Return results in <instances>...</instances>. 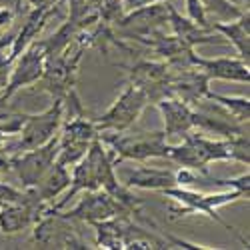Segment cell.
<instances>
[{
  "label": "cell",
  "mask_w": 250,
  "mask_h": 250,
  "mask_svg": "<svg viewBox=\"0 0 250 250\" xmlns=\"http://www.w3.org/2000/svg\"><path fill=\"white\" fill-rule=\"evenodd\" d=\"M168 160L180 168H188L200 174L208 172V164L212 162H234V148L230 138H214L192 130L178 144H170Z\"/></svg>",
  "instance_id": "obj_1"
},
{
  "label": "cell",
  "mask_w": 250,
  "mask_h": 250,
  "mask_svg": "<svg viewBox=\"0 0 250 250\" xmlns=\"http://www.w3.org/2000/svg\"><path fill=\"white\" fill-rule=\"evenodd\" d=\"M96 232V246L104 250H150V248H170L162 232H152L142 228L134 216L118 214L108 220L90 224Z\"/></svg>",
  "instance_id": "obj_2"
},
{
  "label": "cell",
  "mask_w": 250,
  "mask_h": 250,
  "mask_svg": "<svg viewBox=\"0 0 250 250\" xmlns=\"http://www.w3.org/2000/svg\"><path fill=\"white\" fill-rule=\"evenodd\" d=\"M164 196H168L172 200L170 204V218L176 220V218H184V216H194V214H202V216H208L210 220H216L218 224H222L228 232H234L238 236V232L234 228L228 224L220 214H218V208L220 206H226L230 202H236V200H242L246 198L242 192L238 190H224V192H214V194H204L200 190H194V188H188V186H172V188H166L162 190ZM240 238V236H238ZM242 240V238H240ZM246 242V240H242Z\"/></svg>",
  "instance_id": "obj_3"
},
{
  "label": "cell",
  "mask_w": 250,
  "mask_h": 250,
  "mask_svg": "<svg viewBox=\"0 0 250 250\" xmlns=\"http://www.w3.org/2000/svg\"><path fill=\"white\" fill-rule=\"evenodd\" d=\"M102 144L106 146L114 164L124 160L146 162L150 158H168L170 142L166 138L164 130L154 132H102L98 134Z\"/></svg>",
  "instance_id": "obj_4"
},
{
  "label": "cell",
  "mask_w": 250,
  "mask_h": 250,
  "mask_svg": "<svg viewBox=\"0 0 250 250\" xmlns=\"http://www.w3.org/2000/svg\"><path fill=\"white\" fill-rule=\"evenodd\" d=\"M84 222L68 218L62 210L48 208L46 214L38 218L32 226L30 244L38 248H70V250H86L90 248L82 238L80 226Z\"/></svg>",
  "instance_id": "obj_5"
},
{
  "label": "cell",
  "mask_w": 250,
  "mask_h": 250,
  "mask_svg": "<svg viewBox=\"0 0 250 250\" xmlns=\"http://www.w3.org/2000/svg\"><path fill=\"white\" fill-rule=\"evenodd\" d=\"M84 50L86 46L74 36V40L62 52L46 58V68H44L42 78H40V84L52 96V100L54 98L64 100L74 90L78 64H80V58L84 54Z\"/></svg>",
  "instance_id": "obj_6"
},
{
  "label": "cell",
  "mask_w": 250,
  "mask_h": 250,
  "mask_svg": "<svg viewBox=\"0 0 250 250\" xmlns=\"http://www.w3.org/2000/svg\"><path fill=\"white\" fill-rule=\"evenodd\" d=\"M46 58H48V48L44 40L36 38L32 44L26 46V50L10 64L6 84L2 92H0V108H4L6 100L12 98L18 90L38 84L46 68Z\"/></svg>",
  "instance_id": "obj_7"
},
{
  "label": "cell",
  "mask_w": 250,
  "mask_h": 250,
  "mask_svg": "<svg viewBox=\"0 0 250 250\" xmlns=\"http://www.w3.org/2000/svg\"><path fill=\"white\" fill-rule=\"evenodd\" d=\"M96 136L98 130L94 126V120H88L84 112L66 114L58 130V152L54 162L66 166V168H72L86 154L88 146Z\"/></svg>",
  "instance_id": "obj_8"
},
{
  "label": "cell",
  "mask_w": 250,
  "mask_h": 250,
  "mask_svg": "<svg viewBox=\"0 0 250 250\" xmlns=\"http://www.w3.org/2000/svg\"><path fill=\"white\" fill-rule=\"evenodd\" d=\"M64 120V100L54 98L52 104L38 114H24L22 128L18 132V140L10 144L8 152H22L36 146H42L50 138H54Z\"/></svg>",
  "instance_id": "obj_9"
},
{
  "label": "cell",
  "mask_w": 250,
  "mask_h": 250,
  "mask_svg": "<svg viewBox=\"0 0 250 250\" xmlns=\"http://www.w3.org/2000/svg\"><path fill=\"white\" fill-rule=\"evenodd\" d=\"M170 2H152L134 10L124 12L112 26H116V34L136 42H144L152 34L166 30L170 18Z\"/></svg>",
  "instance_id": "obj_10"
},
{
  "label": "cell",
  "mask_w": 250,
  "mask_h": 250,
  "mask_svg": "<svg viewBox=\"0 0 250 250\" xmlns=\"http://www.w3.org/2000/svg\"><path fill=\"white\" fill-rule=\"evenodd\" d=\"M148 104H150L148 96L144 94L140 88H136L134 84L128 82V86L120 92V96L114 100L112 106L102 116H98L94 120V126H96L98 134L128 130L132 124L140 118V114L144 112V108H146Z\"/></svg>",
  "instance_id": "obj_11"
},
{
  "label": "cell",
  "mask_w": 250,
  "mask_h": 250,
  "mask_svg": "<svg viewBox=\"0 0 250 250\" xmlns=\"http://www.w3.org/2000/svg\"><path fill=\"white\" fill-rule=\"evenodd\" d=\"M56 152H58V134L50 138L46 144H42V146L22 152H12L10 172H14V176L18 178L20 188H30L42 178L54 164Z\"/></svg>",
  "instance_id": "obj_12"
},
{
  "label": "cell",
  "mask_w": 250,
  "mask_h": 250,
  "mask_svg": "<svg viewBox=\"0 0 250 250\" xmlns=\"http://www.w3.org/2000/svg\"><path fill=\"white\" fill-rule=\"evenodd\" d=\"M128 70V82L140 88L148 96V102H158L160 98L168 96V78L170 66L164 60H136L134 64H120Z\"/></svg>",
  "instance_id": "obj_13"
},
{
  "label": "cell",
  "mask_w": 250,
  "mask_h": 250,
  "mask_svg": "<svg viewBox=\"0 0 250 250\" xmlns=\"http://www.w3.org/2000/svg\"><path fill=\"white\" fill-rule=\"evenodd\" d=\"M68 218L80 220L84 224H94V222H102L108 220L112 216L118 214H128L126 208H124L112 194H108L106 190H90L84 192V196L80 198V202L64 212ZM130 216V214H128Z\"/></svg>",
  "instance_id": "obj_14"
},
{
  "label": "cell",
  "mask_w": 250,
  "mask_h": 250,
  "mask_svg": "<svg viewBox=\"0 0 250 250\" xmlns=\"http://www.w3.org/2000/svg\"><path fill=\"white\" fill-rule=\"evenodd\" d=\"M50 206L40 204L34 194L24 188V198L20 202H12L0 208V232L2 234H18L26 230V228H32L38 218L46 214Z\"/></svg>",
  "instance_id": "obj_15"
},
{
  "label": "cell",
  "mask_w": 250,
  "mask_h": 250,
  "mask_svg": "<svg viewBox=\"0 0 250 250\" xmlns=\"http://www.w3.org/2000/svg\"><path fill=\"white\" fill-rule=\"evenodd\" d=\"M208 84H210V78L196 66L170 68L168 96H174L186 104H190V106H196L210 92Z\"/></svg>",
  "instance_id": "obj_16"
},
{
  "label": "cell",
  "mask_w": 250,
  "mask_h": 250,
  "mask_svg": "<svg viewBox=\"0 0 250 250\" xmlns=\"http://www.w3.org/2000/svg\"><path fill=\"white\" fill-rule=\"evenodd\" d=\"M158 108L162 122H164V134L168 140L172 138H184L194 130V106L186 104L174 96H164L158 102H154Z\"/></svg>",
  "instance_id": "obj_17"
},
{
  "label": "cell",
  "mask_w": 250,
  "mask_h": 250,
  "mask_svg": "<svg viewBox=\"0 0 250 250\" xmlns=\"http://www.w3.org/2000/svg\"><path fill=\"white\" fill-rule=\"evenodd\" d=\"M192 64L200 68L210 80H228L238 82V84H248L250 82V68L248 62L238 56H218V58H204L196 52L192 54Z\"/></svg>",
  "instance_id": "obj_18"
},
{
  "label": "cell",
  "mask_w": 250,
  "mask_h": 250,
  "mask_svg": "<svg viewBox=\"0 0 250 250\" xmlns=\"http://www.w3.org/2000/svg\"><path fill=\"white\" fill-rule=\"evenodd\" d=\"M168 26L176 38H180L182 42L188 46H198V44H222L224 40L220 34L210 30V26H200L196 24L190 16H182L176 6H170V18H168Z\"/></svg>",
  "instance_id": "obj_19"
},
{
  "label": "cell",
  "mask_w": 250,
  "mask_h": 250,
  "mask_svg": "<svg viewBox=\"0 0 250 250\" xmlns=\"http://www.w3.org/2000/svg\"><path fill=\"white\" fill-rule=\"evenodd\" d=\"M208 26L216 34H220L222 38H226L228 44L234 46L238 58H242L244 62L250 60V14H248V8L234 20H228V22H208Z\"/></svg>",
  "instance_id": "obj_20"
},
{
  "label": "cell",
  "mask_w": 250,
  "mask_h": 250,
  "mask_svg": "<svg viewBox=\"0 0 250 250\" xmlns=\"http://www.w3.org/2000/svg\"><path fill=\"white\" fill-rule=\"evenodd\" d=\"M124 184L132 190H166L178 186L176 170L172 168H154V166H138L130 170Z\"/></svg>",
  "instance_id": "obj_21"
},
{
  "label": "cell",
  "mask_w": 250,
  "mask_h": 250,
  "mask_svg": "<svg viewBox=\"0 0 250 250\" xmlns=\"http://www.w3.org/2000/svg\"><path fill=\"white\" fill-rule=\"evenodd\" d=\"M68 184H70V168L54 162L48 168V172L40 178L34 186H30L28 190L34 194V198L40 204L52 206L58 196L64 194V190L68 188Z\"/></svg>",
  "instance_id": "obj_22"
},
{
  "label": "cell",
  "mask_w": 250,
  "mask_h": 250,
  "mask_svg": "<svg viewBox=\"0 0 250 250\" xmlns=\"http://www.w3.org/2000/svg\"><path fill=\"white\" fill-rule=\"evenodd\" d=\"M206 22H228L238 18L246 8L236 6L230 0H198Z\"/></svg>",
  "instance_id": "obj_23"
},
{
  "label": "cell",
  "mask_w": 250,
  "mask_h": 250,
  "mask_svg": "<svg viewBox=\"0 0 250 250\" xmlns=\"http://www.w3.org/2000/svg\"><path fill=\"white\" fill-rule=\"evenodd\" d=\"M206 98L216 102L218 106H222L238 124H248V118H250V98L248 96H226V94H216L210 90L206 94Z\"/></svg>",
  "instance_id": "obj_24"
},
{
  "label": "cell",
  "mask_w": 250,
  "mask_h": 250,
  "mask_svg": "<svg viewBox=\"0 0 250 250\" xmlns=\"http://www.w3.org/2000/svg\"><path fill=\"white\" fill-rule=\"evenodd\" d=\"M16 18V10L0 4V30H8Z\"/></svg>",
  "instance_id": "obj_25"
},
{
  "label": "cell",
  "mask_w": 250,
  "mask_h": 250,
  "mask_svg": "<svg viewBox=\"0 0 250 250\" xmlns=\"http://www.w3.org/2000/svg\"><path fill=\"white\" fill-rule=\"evenodd\" d=\"M152 2H166V0H120L124 12L140 8V6H146V4H152ZM168 2H170V0H168Z\"/></svg>",
  "instance_id": "obj_26"
},
{
  "label": "cell",
  "mask_w": 250,
  "mask_h": 250,
  "mask_svg": "<svg viewBox=\"0 0 250 250\" xmlns=\"http://www.w3.org/2000/svg\"><path fill=\"white\" fill-rule=\"evenodd\" d=\"M10 160H12V152H8L6 144L0 148V176L10 172Z\"/></svg>",
  "instance_id": "obj_27"
},
{
  "label": "cell",
  "mask_w": 250,
  "mask_h": 250,
  "mask_svg": "<svg viewBox=\"0 0 250 250\" xmlns=\"http://www.w3.org/2000/svg\"><path fill=\"white\" fill-rule=\"evenodd\" d=\"M230 2H234V4L240 6V8H244V6L248 8V0H230Z\"/></svg>",
  "instance_id": "obj_28"
},
{
  "label": "cell",
  "mask_w": 250,
  "mask_h": 250,
  "mask_svg": "<svg viewBox=\"0 0 250 250\" xmlns=\"http://www.w3.org/2000/svg\"><path fill=\"white\" fill-rule=\"evenodd\" d=\"M14 10H16V14L22 12V0H16V2H14Z\"/></svg>",
  "instance_id": "obj_29"
}]
</instances>
